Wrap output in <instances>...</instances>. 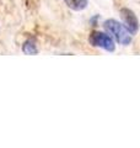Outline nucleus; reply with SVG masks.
<instances>
[{
	"instance_id": "obj_1",
	"label": "nucleus",
	"mask_w": 140,
	"mask_h": 148,
	"mask_svg": "<svg viewBox=\"0 0 140 148\" xmlns=\"http://www.w3.org/2000/svg\"><path fill=\"white\" fill-rule=\"evenodd\" d=\"M103 26L106 32H108L117 43L122 46H128L132 42L133 35L120 21L116 20V18H107L103 22Z\"/></svg>"
},
{
	"instance_id": "obj_2",
	"label": "nucleus",
	"mask_w": 140,
	"mask_h": 148,
	"mask_svg": "<svg viewBox=\"0 0 140 148\" xmlns=\"http://www.w3.org/2000/svg\"><path fill=\"white\" fill-rule=\"evenodd\" d=\"M88 42L92 47H97L106 51V52H114L116 51V41L112 38L108 32L93 31L88 37Z\"/></svg>"
},
{
	"instance_id": "obj_3",
	"label": "nucleus",
	"mask_w": 140,
	"mask_h": 148,
	"mask_svg": "<svg viewBox=\"0 0 140 148\" xmlns=\"http://www.w3.org/2000/svg\"><path fill=\"white\" fill-rule=\"evenodd\" d=\"M119 15H120V18H122V24L130 31V34L132 35L137 34L139 30V20L135 16L134 11L128 8H122L119 11Z\"/></svg>"
},
{
	"instance_id": "obj_4",
	"label": "nucleus",
	"mask_w": 140,
	"mask_h": 148,
	"mask_svg": "<svg viewBox=\"0 0 140 148\" xmlns=\"http://www.w3.org/2000/svg\"><path fill=\"white\" fill-rule=\"evenodd\" d=\"M38 46L35 38H27L25 42L22 43V52L27 54V56H32V54H37L38 53Z\"/></svg>"
},
{
	"instance_id": "obj_5",
	"label": "nucleus",
	"mask_w": 140,
	"mask_h": 148,
	"mask_svg": "<svg viewBox=\"0 0 140 148\" xmlns=\"http://www.w3.org/2000/svg\"><path fill=\"white\" fill-rule=\"evenodd\" d=\"M69 9L74 11H82L88 5V0H63Z\"/></svg>"
}]
</instances>
